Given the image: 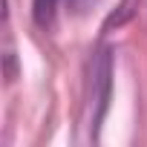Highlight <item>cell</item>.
I'll return each mask as SVG.
<instances>
[{
	"mask_svg": "<svg viewBox=\"0 0 147 147\" xmlns=\"http://www.w3.org/2000/svg\"><path fill=\"white\" fill-rule=\"evenodd\" d=\"M55 6H58V0H35V20H38V26H49L52 23Z\"/></svg>",
	"mask_w": 147,
	"mask_h": 147,
	"instance_id": "1",
	"label": "cell"
}]
</instances>
